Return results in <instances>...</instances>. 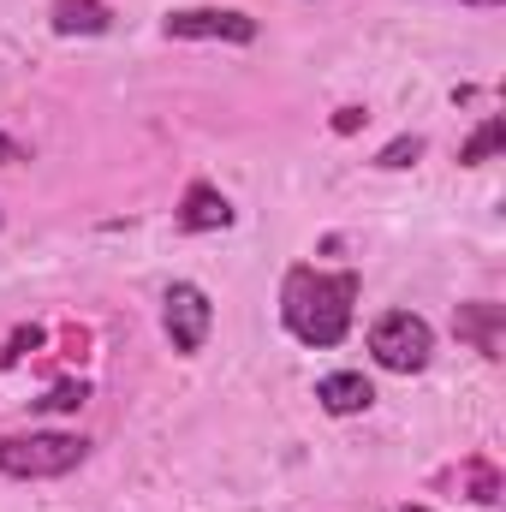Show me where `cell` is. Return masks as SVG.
Listing matches in <instances>:
<instances>
[{"mask_svg":"<svg viewBox=\"0 0 506 512\" xmlns=\"http://www.w3.org/2000/svg\"><path fill=\"white\" fill-rule=\"evenodd\" d=\"M18 161H30V149H24L18 137H6V131H0V167H18Z\"/></svg>","mask_w":506,"mask_h":512,"instance_id":"13","label":"cell"},{"mask_svg":"<svg viewBox=\"0 0 506 512\" xmlns=\"http://www.w3.org/2000/svg\"><path fill=\"white\" fill-rule=\"evenodd\" d=\"M459 6H506V0H459Z\"/></svg>","mask_w":506,"mask_h":512,"instance_id":"15","label":"cell"},{"mask_svg":"<svg viewBox=\"0 0 506 512\" xmlns=\"http://www.w3.org/2000/svg\"><path fill=\"white\" fill-rule=\"evenodd\" d=\"M179 227L185 233H221V227H233V203L215 191V185H185V203H179Z\"/></svg>","mask_w":506,"mask_h":512,"instance_id":"7","label":"cell"},{"mask_svg":"<svg viewBox=\"0 0 506 512\" xmlns=\"http://www.w3.org/2000/svg\"><path fill=\"white\" fill-rule=\"evenodd\" d=\"M399 512H435V507H417V501H405V507H399Z\"/></svg>","mask_w":506,"mask_h":512,"instance_id":"16","label":"cell"},{"mask_svg":"<svg viewBox=\"0 0 506 512\" xmlns=\"http://www.w3.org/2000/svg\"><path fill=\"white\" fill-rule=\"evenodd\" d=\"M161 30L173 42H256V18L239 6H185V12H167Z\"/></svg>","mask_w":506,"mask_h":512,"instance_id":"5","label":"cell"},{"mask_svg":"<svg viewBox=\"0 0 506 512\" xmlns=\"http://www.w3.org/2000/svg\"><path fill=\"white\" fill-rule=\"evenodd\" d=\"M84 399H90V387L84 382H60V387H48V393L36 399V411H78Z\"/></svg>","mask_w":506,"mask_h":512,"instance_id":"11","label":"cell"},{"mask_svg":"<svg viewBox=\"0 0 506 512\" xmlns=\"http://www.w3.org/2000/svg\"><path fill=\"white\" fill-rule=\"evenodd\" d=\"M364 120H370L364 108H340V114H334V131H340V137H352V131L364 126Z\"/></svg>","mask_w":506,"mask_h":512,"instance_id":"14","label":"cell"},{"mask_svg":"<svg viewBox=\"0 0 506 512\" xmlns=\"http://www.w3.org/2000/svg\"><path fill=\"white\" fill-rule=\"evenodd\" d=\"M352 316H358V274L352 268H340V274H328V268H292L286 274V286H280V322H286L292 340L328 352V346H340L352 334Z\"/></svg>","mask_w":506,"mask_h":512,"instance_id":"1","label":"cell"},{"mask_svg":"<svg viewBox=\"0 0 506 512\" xmlns=\"http://www.w3.org/2000/svg\"><path fill=\"white\" fill-rule=\"evenodd\" d=\"M84 459H90V441L66 429H30L0 441V477L12 483H54V477H72Z\"/></svg>","mask_w":506,"mask_h":512,"instance_id":"2","label":"cell"},{"mask_svg":"<svg viewBox=\"0 0 506 512\" xmlns=\"http://www.w3.org/2000/svg\"><path fill=\"white\" fill-rule=\"evenodd\" d=\"M48 24H54V36H102L114 24V12H108V0H54Z\"/></svg>","mask_w":506,"mask_h":512,"instance_id":"9","label":"cell"},{"mask_svg":"<svg viewBox=\"0 0 506 512\" xmlns=\"http://www.w3.org/2000/svg\"><path fill=\"white\" fill-rule=\"evenodd\" d=\"M417 155H423V137H393V143L376 155V167H411Z\"/></svg>","mask_w":506,"mask_h":512,"instance_id":"12","label":"cell"},{"mask_svg":"<svg viewBox=\"0 0 506 512\" xmlns=\"http://www.w3.org/2000/svg\"><path fill=\"white\" fill-rule=\"evenodd\" d=\"M459 340H471L483 358H501L506 352V304H489V298L459 304Z\"/></svg>","mask_w":506,"mask_h":512,"instance_id":"6","label":"cell"},{"mask_svg":"<svg viewBox=\"0 0 506 512\" xmlns=\"http://www.w3.org/2000/svg\"><path fill=\"white\" fill-rule=\"evenodd\" d=\"M501 143H506V120H501V114H489L483 126L471 131V143L459 149V161H465V167H483V161H489V155H495Z\"/></svg>","mask_w":506,"mask_h":512,"instance_id":"10","label":"cell"},{"mask_svg":"<svg viewBox=\"0 0 506 512\" xmlns=\"http://www.w3.org/2000/svg\"><path fill=\"white\" fill-rule=\"evenodd\" d=\"M161 328H167L173 352H185V358L203 352V340H209V328H215V304H209V292L191 286V280H173L167 298H161Z\"/></svg>","mask_w":506,"mask_h":512,"instance_id":"4","label":"cell"},{"mask_svg":"<svg viewBox=\"0 0 506 512\" xmlns=\"http://www.w3.org/2000/svg\"><path fill=\"white\" fill-rule=\"evenodd\" d=\"M435 352V328L417 316V310H387L370 322V358L393 376H417Z\"/></svg>","mask_w":506,"mask_h":512,"instance_id":"3","label":"cell"},{"mask_svg":"<svg viewBox=\"0 0 506 512\" xmlns=\"http://www.w3.org/2000/svg\"><path fill=\"white\" fill-rule=\"evenodd\" d=\"M316 399H322V411H328V417H358V411H370V405H376V387L364 382L358 370H334V376H322V382H316Z\"/></svg>","mask_w":506,"mask_h":512,"instance_id":"8","label":"cell"}]
</instances>
